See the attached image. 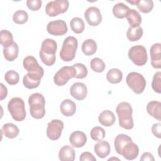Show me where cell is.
I'll return each instance as SVG.
<instances>
[{
	"mask_svg": "<svg viewBox=\"0 0 161 161\" xmlns=\"http://www.w3.org/2000/svg\"><path fill=\"white\" fill-rule=\"evenodd\" d=\"M57 49V42L51 38L44 40L42 43L39 56L42 62L51 66L55 62V53Z\"/></svg>",
	"mask_w": 161,
	"mask_h": 161,
	"instance_id": "6da1fadb",
	"label": "cell"
},
{
	"mask_svg": "<svg viewBox=\"0 0 161 161\" xmlns=\"http://www.w3.org/2000/svg\"><path fill=\"white\" fill-rule=\"evenodd\" d=\"M116 112L118 114L119 125L121 127L126 130H131L133 128V109L128 103L121 102L119 103L116 108Z\"/></svg>",
	"mask_w": 161,
	"mask_h": 161,
	"instance_id": "7a4b0ae2",
	"label": "cell"
},
{
	"mask_svg": "<svg viewBox=\"0 0 161 161\" xmlns=\"http://www.w3.org/2000/svg\"><path fill=\"white\" fill-rule=\"evenodd\" d=\"M31 116L35 119H41L45 114V99L44 96L38 92L31 94L28 98Z\"/></svg>",
	"mask_w": 161,
	"mask_h": 161,
	"instance_id": "3957f363",
	"label": "cell"
},
{
	"mask_svg": "<svg viewBox=\"0 0 161 161\" xmlns=\"http://www.w3.org/2000/svg\"><path fill=\"white\" fill-rule=\"evenodd\" d=\"M78 47L77 40L72 36L67 37L62 44L60 52V57L64 62L72 61L75 56L76 50Z\"/></svg>",
	"mask_w": 161,
	"mask_h": 161,
	"instance_id": "277c9868",
	"label": "cell"
},
{
	"mask_svg": "<svg viewBox=\"0 0 161 161\" xmlns=\"http://www.w3.org/2000/svg\"><path fill=\"white\" fill-rule=\"evenodd\" d=\"M8 109L14 120L21 121L26 118L24 101L18 97L12 98L8 104Z\"/></svg>",
	"mask_w": 161,
	"mask_h": 161,
	"instance_id": "5b68a950",
	"label": "cell"
},
{
	"mask_svg": "<svg viewBox=\"0 0 161 161\" xmlns=\"http://www.w3.org/2000/svg\"><path fill=\"white\" fill-rule=\"evenodd\" d=\"M126 82L128 87L137 94H140L143 92L147 84L144 77L136 72L129 73L126 76Z\"/></svg>",
	"mask_w": 161,
	"mask_h": 161,
	"instance_id": "8992f818",
	"label": "cell"
},
{
	"mask_svg": "<svg viewBox=\"0 0 161 161\" xmlns=\"http://www.w3.org/2000/svg\"><path fill=\"white\" fill-rule=\"evenodd\" d=\"M129 58L138 66L144 65L148 60L146 48L142 45H135L131 47L128 51Z\"/></svg>",
	"mask_w": 161,
	"mask_h": 161,
	"instance_id": "52a82bcc",
	"label": "cell"
},
{
	"mask_svg": "<svg viewBox=\"0 0 161 161\" xmlns=\"http://www.w3.org/2000/svg\"><path fill=\"white\" fill-rule=\"evenodd\" d=\"M69 3L67 0H54L48 2L45 6L47 15L54 17L59 14L66 12L69 8Z\"/></svg>",
	"mask_w": 161,
	"mask_h": 161,
	"instance_id": "ba28073f",
	"label": "cell"
},
{
	"mask_svg": "<svg viewBox=\"0 0 161 161\" xmlns=\"http://www.w3.org/2000/svg\"><path fill=\"white\" fill-rule=\"evenodd\" d=\"M76 70L73 66H64L60 69L53 77L54 83L58 86L65 85L69 79L75 77Z\"/></svg>",
	"mask_w": 161,
	"mask_h": 161,
	"instance_id": "9c48e42d",
	"label": "cell"
},
{
	"mask_svg": "<svg viewBox=\"0 0 161 161\" xmlns=\"http://www.w3.org/2000/svg\"><path fill=\"white\" fill-rule=\"evenodd\" d=\"M64 125L62 121L59 119H52L47 125V135L52 140H58L62 134Z\"/></svg>",
	"mask_w": 161,
	"mask_h": 161,
	"instance_id": "30bf717a",
	"label": "cell"
},
{
	"mask_svg": "<svg viewBox=\"0 0 161 161\" xmlns=\"http://www.w3.org/2000/svg\"><path fill=\"white\" fill-rule=\"evenodd\" d=\"M47 30L52 35L62 36L67 33L68 28L65 21L62 19H57L48 23Z\"/></svg>",
	"mask_w": 161,
	"mask_h": 161,
	"instance_id": "8fae6325",
	"label": "cell"
},
{
	"mask_svg": "<svg viewBox=\"0 0 161 161\" xmlns=\"http://www.w3.org/2000/svg\"><path fill=\"white\" fill-rule=\"evenodd\" d=\"M84 18L87 23L92 26H97L102 21V15L99 9L94 6L89 7L85 11Z\"/></svg>",
	"mask_w": 161,
	"mask_h": 161,
	"instance_id": "7c38bea8",
	"label": "cell"
},
{
	"mask_svg": "<svg viewBox=\"0 0 161 161\" xmlns=\"http://www.w3.org/2000/svg\"><path fill=\"white\" fill-rule=\"evenodd\" d=\"M23 67L30 73L36 74L43 77L44 75L43 69L38 64L36 59L33 56L26 57L23 61Z\"/></svg>",
	"mask_w": 161,
	"mask_h": 161,
	"instance_id": "4fadbf2b",
	"label": "cell"
},
{
	"mask_svg": "<svg viewBox=\"0 0 161 161\" xmlns=\"http://www.w3.org/2000/svg\"><path fill=\"white\" fill-rule=\"evenodd\" d=\"M70 95L77 100H83L87 96V89L86 86L82 82L74 83L70 89Z\"/></svg>",
	"mask_w": 161,
	"mask_h": 161,
	"instance_id": "5bb4252c",
	"label": "cell"
},
{
	"mask_svg": "<svg viewBox=\"0 0 161 161\" xmlns=\"http://www.w3.org/2000/svg\"><path fill=\"white\" fill-rule=\"evenodd\" d=\"M151 64L155 69L161 68V44L160 43H154L152 45L150 50Z\"/></svg>",
	"mask_w": 161,
	"mask_h": 161,
	"instance_id": "9a60e30c",
	"label": "cell"
},
{
	"mask_svg": "<svg viewBox=\"0 0 161 161\" xmlns=\"http://www.w3.org/2000/svg\"><path fill=\"white\" fill-rule=\"evenodd\" d=\"M42 78L38 74L28 72L23 78V83L27 89H35L39 86Z\"/></svg>",
	"mask_w": 161,
	"mask_h": 161,
	"instance_id": "2e32d148",
	"label": "cell"
},
{
	"mask_svg": "<svg viewBox=\"0 0 161 161\" xmlns=\"http://www.w3.org/2000/svg\"><path fill=\"white\" fill-rule=\"evenodd\" d=\"M139 153V148L136 144L132 142L128 143L123 148L121 155L128 160H134Z\"/></svg>",
	"mask_w": 161,
	"mask_h": 161,
	"instance_id": "e0dca14e",
	"label": "cell"
},
{
	"mask_svg": "<svg viewBox=\"0 0 161 161\" xmlns=\"http://www.w3.org/2000/svg\"><path fill=\"white\" fill-rule=\"evenodd\" d=\"M69 142L73 147L80 148L83 147L87 142L86 135L81 131H75L70 134Z\"/></svg>",
	"mask_w": 161,
	"mask_h": 161,
	"instance_id": "ac0fdd59",
	"label": "cell"
},
{
	"mask_svg": "<svg viewBox=\"0 0 161 161\" xmlns=\"http://www.w3.org/2000/svg\"><path fill=\"white\" fill-rule=\"evenodd\" d=\"M94 152L96 154L101 158H104L107 157L111 151L110 145L106 141L99 140L94 145Z\"/></svg>",
	"mask_w": 161,
	"mask_h": 161,
	"instance_id": "d6986e66",
	"label": "cell"
},
{
	"mask_svg": "<svg viewBox=\"0 0 161 161\" xmlns=\"http://www.w3.org/2000/svg\"><path fill=\"white\" fill-rule=\"evenodd\" d=\"M98 121L103 126L109 127L114 123L116 118L111 111L104 110L99 114L98 116Z\"/></svg>",
	"mask_w": 161,
	"mask_h": 161,
	"instance_id": "ffe728a7",
	"label": "cell"
},
{
	"mask_svg": "<svg viewBox=\"0 0 161 161\" xmlns=\"http://www.w3.org/2000/svg\"><path fill=\"white\" fill-rule=\"evenodd\" d=\"M60 109L64 116L67 117L71 116L76 111V105L74 101L69 99H67L61 103Z\"/></svg>",
	"mask_w": 161,
	"mask_h": 161,
	"instance_id": "44dd1931",
	"label": "cell"
},
{
	"mask_svg": "<svg viewBox=\"0 0 161 161\" xmlns=\"http://www.w3.org/2000/svg\"><path fill=\"white\" fill-rule=\"evenodd\" d=\"M19 48L18 45L16 42H13L10 45L3 47V54L5 59L8 61L12 62L14 60L18 55Z\"/></svg>",
	"mask_w": 161,
	"mask_h": 161,
	"instance_id": "7402d4cb",
	"label": "cell"
},
{
	"mask_svg": "<svg viewBox=\"0 0 161 161\" xmlns=\"http://www.w3.org/2000/svg\"><path fill=\"white\" fill-rule=\"evenodd\" d=\"M147 111L154 118L161 120V103L157 101H152L147 104Z\"/></svg>",
	"mask_w": 161,
	"mask_h": 161,
	"instance_id": "603a6c76",
	"label": "cell"
},
{
	"mask_svg": "<svg viewBox=\"0 0 161 161\" xmlns=\"http://www.w3.org/2000/svg\"><path fill=\"white\" fill-rule=\"evenodd\" d=\"M74 149L69 145L63 146L58 153V158L61 161H73L75 159Z\"/></svg>",
	"mask_w": 161,
	"mask_h": 161,
	"instance_id": "cb8c5ba5",
	"label": "cell"
},
{
	"mask_svg": "<svg viewBox=\"0 0 161 161\" xmlns=\"http://www.w3.org/2000/svg\"><path fill=\"white\" fill-rule=\"evenodd\" d=\"M132 142V139L128 135L125 134H119L114 139V148L116 152L121 155L122 150L123 147L129 142Z\"/></svg>",
	"mask_w": 161,
	"mask_h": 161,
	"instance_id": "d4e9b609",
	"label": "cell"
},
{
	"mask_svg": "<svg viewBox=\"0 0 161 161\" xmlns=\"http://www.w3.org/2000/svg\"><path fill=\"white\" fill-rule=\"evenodd\" d=\"M126 18L131 28L140 26L142 23V17L140 13L134 9H130L127 13Z\"/></svg>",
	"mask_w": 161,
	"mask_h": 161,
	"instance_id": "484cf974",
	"label": "cell"
},
{
	"mask_svg": "<svg viewBox=\"0 0 161 161\" xmlns=\"http://www.w3.org/2000/svg\"><path fill=\"white\" fill-rule=\"evenodd\" d=\"M1 131L3 133L6 137L8 138H14L18 135L19 130L18 127L14 124L8 123L4 124L3 126Z\"/></svg>",
	"mask_w": 161,
	"mask_h": 161,
	"instance_id": "4316f807",
	"label": "cell"
},
{
	"mask_svg": "<svg viewBox=\"0 0 161 161\" xmlns=\"http://www.w3.org/2000/svg\"><path fill=\"white\" fill-rule=\"evenodd\" d=\"M130 9V8L125 4L118 3L114 5L113 8V13L116 18L123 19L126 17Z\"/></svg>",
	"mask_w": 161,
	"mask_h": 161,
	"instance_id": "83f0119b",
	"label": "cell"
},
{
	"mask_svg": "<svg viewBox=\"0 0 161 161\" xmlns=\"http://www.w3.org/2000/svg\"><path fill=\"white\" fill-rule=\"evenodd\" d=\"M97 50V43L92 39H87L82 44V51L86 55H92Z\"/></svg>",
	"mask_w": 161,
	"mask_h": 161,
	"instance_id": "f1b7e54d",
	"label": "cell"
},
{
	"mask_svg": "<svg viewBox=\"0 0 161 161\" xmlns=\"http://www.w3.org/2000/svg\"><path fill=\"white\" fill-rule=\"evenodd\" d=\"M107 80L111 84H118L122 80L123 73L118 69H110L106 74Z\"/></svg>",
	"mask_w": 161,
	"mask_h": 161,
	"instance_id": "f546056e",
	"label": "cell"
},
{
	"mask_svg": "<svg viewBox=\"0 0 161 161\" xmlns=\"http://www.w3.org/2000/svg\"><path fill=\"white\" fill-rule=\"evenodd\" d=\"M143 33V29L140 26L136 28L129 27L126 31V36L130 42H136L142 37Z\"/></svg>",
	"mask_w": 161,
	"mask_h": 161,
	"instance_id": "4dcf8cb0",
	"label": "cell"
},
{
	"mask_svg": "<svg viewBox=\"0 0 161 161\" xmlns=\"http://www.w3.org/2000/svg\"><path fill=\"white\" fill-rule=\"evenodd\" d=\"M70 26L71 30L77 34L82 33L85 28V25L83 19L79 17H74L70 20Z\"/></svg>",
	"mask_w": 161,
	"mask_h": 161,
	"instance_id": "1f68e13d",
	"label": "cell"
},
{
	"mask_svg": "<svg viewBox=\"0 0 161 161\" xmlns=\"http://www.w3.org/2000/svg\"><path fill=\"white\" fill-rule=\"evenodd\" d=\"M136 5L142 13H148L152 10L153 2L152 0H136Z\"/></svg>",
	"mask_w": 161,
	"mask_h": 161,
	"instance_id": "d6a6232c",
	"label": "cell"
},
{
	"mask_svg": "<svg viewBox=\"0 0 161 161\" xmlns=\"http://www.w3.org/2000/svg\"><path fill=\"white\" fill-rule=\"evenodd\" d=\"M12 33L7 30H2L0 32V43L3 47H6L13 43Z\"/></svg>",
	"mask_w": 161,
	"mask_h": 161,
	"instance_id": "836d02e7",
	"label": "cell"
},
{
	"mask_svg": "<svg viewBox=\"0 0 161 161\" xmlns=\"http://www.w3.org/2000/svg\"><path fill=\"white\" fill-rule=\"evenodd\" d=\"M28 19V14L24 10L16 11L13 16V21L18 25H23L27 22Z\"/></svg>",
	"mask_w": 161,
	"mask_h": 161,
	"instance_id": "e575fe53",
	"label": "cell"
},
{
	"mask_svg": "<svg viewBox=\"0 0 161 161\" xmlns=\"http://www.w3.org/2000/svg\"><path fill=\"white\" fill-rule=\"evenodd\" d=\"M90 65L91 69L98 73H101L104 70L105 64L103 60L98 57L94 58L91 60L90 62Z\"/></svg>",
	"mask_w": 161,
	"mask_h": 161,
	"instance_id": "d590c367",
	"label": "cell"
},
{
	"mask_svg": "<svg viewBox=\"0 0 161 161\" xmlns=\"http://www.w3.org/2000/svg\"><path fill=\"white\" fill-rule=\"evenodd\" d=\"M4 79L8 84L15 85L19 82V75L17 72L13 70H10L6 72Z\"/></svg>",
	"mask_w": 161,
	"mask_h": 161,
	"instance_id": "8d00e7d4",
	"label": "cell"
},
{
	"mask_svg": "<svg viewBox=\"0 0 161 161\" xmlns=\"http://www.w3.org/2000/svg\"><path fill=\"white\" fill-rule=\"evenodd\" d=\"M90 136L94 141L102 140L105 137V130L101 126H95L91 130Z\"/></svg>",
	"mask_w": 161,
	"mask_h": 161,
	"instance_id": "74e56055",
	"label": "cell"
},
{
	"mask_svg": "<svg viewBox=\"0 0 161 161\" xmlns=\"http://www.w3.org/2000/svg\"><path fill=\"white\" fill-rule=\"evenodd\" d=\"M72 66L76 70V75L75 76L76 79H84L87 75V69L83 64L77 63Z\"/></svg>",
	"mask_w": 161,
	"mask_h": 161,
	"instance_id": "f35d334b",
	"label": "cell"
},
{
	"mask_svg": "<svg viewBox=\"0 0 161 161\" xmlns=\"http://www.w3.org/2000/svg\"><path fill=\"white\" fill-rule=\"evenodd\" d=\"M152 87L157 93L161 92V72L160 71L155 73L152 82Z\"/></svg>",
	"mask_w": 161,
	"mask_h": 161,
	"instance_id": "ab89813d",
	"label": "cell"
},
{
	"mask_svg": "<svg viewBox=\"0 0 161 161\" xmlns=\"http://www.w3.org/2000/svg\"><path fill=\"white\" fill-rule=\"evenodd\" d=\"M42 2L41 0H28L26 5L28 9L31 11H37L42 6Z\"/></svg>",
	"mask_w": 161,
	"mask_h": 161,
	"instance_id": "60d3db41",
	"label": "cell"
},
{
	"mask_svg": "<svg viewBox=\"0 0 161 161\" xmlns=\"http://www.w3.org/2000/svg\"><path fill=\"white\" fill-rule=\"evenodd\" d=\"M80 161H96V157L89 152H84L81 153L80 158Z\"/></svg>",
	"mask_w": 161,
	"mask_h": 161,
	"instance_id": "b9f144b4",
	"label": "cell"
},
{
	"mask_svg": "<svg viewBox=\"0 0 161 161\" xmlns=\"http://www.w3.org/2000/svg\"><path fill=\"white\" fill-rule=\"evenodd\" d=\"M161 124L160 123H154L152 126V132L153 135L158 138H161Z\"/></svg>",
	"mask_w": 161,
	"mask_h": 161,
	"instance_id": "7bdbcfd3",
	"label": "cell"
},
{
	"mask_svg": "<svg viewBox=\"0 0 161 161\" xmlns=\"http://www.w3.org/2000/svg\"><path fill=\"white\" fill-rule=\"evenodd\" d=\"M0 87H1V91H0V99L3 100L4 99L6 98L7 94H8V89L7 87L3 84H0Z\"/></svg>",
	"mask_w": 161,
	"mask_h": 161,
	"instance_id": "ee69618b",
	"label": "cell"
},
{
	"mask_svg": "<svg viewBox=\"0 0 161 161\" xmlns=\"http://www.w3.org/2000/svg\"><path fill=\"white\" fill-rule=\"evenodd\" d=\"M140 160H149V161H154L155 158L153 156V155L151 153L149 152H145L142 155V157L140 158Z\"/></svg>",
	"mask_w": 161,
	"mask_h": 161,
	"instance_id": "f6af8a7d",
	"label": "cell"
},
{
	"mask_svg": "<svg viewBox=\"0 0 161 161\" xmlns=\"http://www.w3.org/2000/svg\"><path fill=\"white\" fill-rule=\"evenodd\" d=\"M128 2L129 3H130V4H132L136 5V1H128Z\"/></svg>",
	"mask_w": 161,
	"mask_h": 161,
	"instance_id": "bcb514c9",
	"label": "cell"
}]
</instances>
